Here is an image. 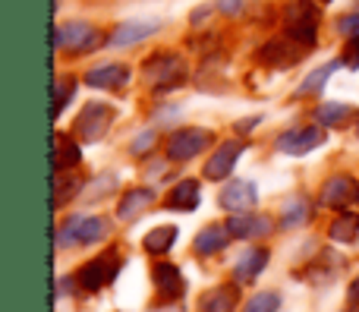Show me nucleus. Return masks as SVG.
Segmentation results:
<instances>
[{
	"mask_svg": "<svg viewBox=\"0 0 359 312\" xmlns=\"http://www.w3.org/2000/svg\"><path fill=\"white\" fill-rule=\"evenodd\" d=\"M86 82L92 88H111V92H117V88H123L126 82H130V67H123V63H104V67H92L86 73Z\"/></svg>",
	"mask_w": 359,
	"mask_h": 312,
	"instance_id": "17",
	"label": "nucleus"
},
{
	"mask_svg": "<svg viewBox=\"0 0 359 312\" xmlns=\"http://www.w3.org/2000/svg\"><path fill=\"white\" fill-rule=\"evenodd\" d=\"M73 95H76V79L60 76V79H57V117L67 111V104H69V98H73Z\"/></svg>",
	"mask_w": 359,
	"mask_h": 312,
	"instance_id": "30",
	"label": "nucleus"
},
{
	"mask_svg": "<svg viewBox=\"0 0 359 312\" xmlns=\"http://www.w3.org/2000/svg\"><path fill=\"white\" fill-rule=\"evenodd\" d=\"M117 271H120V256L114 250H107V252H101L98 259H92V262L82 265L76 281H79L82 290H101L117 278Z\"/></svg>",
	"mask_w": 359,
	"mask_h": 312,
	"instance_id": "8",
	"label": "nucleus"
},
{
	"mask_svg": "<svg viewBox=\"0 0 359 312\" xmlns=\"http://www.w3.org/2000/svg\"><path fill=\"white\" fill-rule=\"evenodd\" d=\"M312 218V208H309V202L306 199H293L290 205H287V212L280 215V227L284 231H290V227H299V224H306V221Z\"/></svg>",
	"mask_w": 359,
	"mask_h": 312,
	"instance_id": "28",
	"label": "nucleus"
},
{
	"mask_svg": "<svg viewBox=\"0 0 359 312\" xmlns=\"http://www.w3.org/2000/svg\"><path fill=\"white\" fill-rule=\"evenodd\" d=\"M82 161V151L67 133L54 136V170H76V164Z\"/></svg>",
	"mask_w": 359,
	"mask_h": 312,
	"instance_id": "21",
	"label": "nucleus"
},
{
	"mask_svg": "<svg viewBox=\"0 0 359 312\" xmlns=\"http://www.w3.org/2000/svg\"><path fill=\"white\" fill-rule=\"evenodd\" d=\"M111 233V224L104 218H95V215H76L67 224L57 231V243L60 246H73V243H98Z\"/></svg>",
	"mask_w": 359,
	"mask_h": 312,
	"instance_id": "5",
	"label": "nucleus"
},
{
	"mask_svg": "<svg viewBox=\"0 0 359 312\" xmlns=\"http://www.w3.org/2000/svg\"><path fill=\"white\" fill-rule=\"evenodd\" d=\"M198 202H202V186H198V180H180L168 196V208H174V212H196Z\"/></svg>",
	"mask_w": 359,
	"mask_h": 312,
	"instance_id": "20",
	"label": "nucleus"
},
{
	"mask_svg": "<svg viewBox=\"0 0 359 312\" xmlns=\"http://www.w3.org/2000/svg\"><path fill=\"white\" fill-rule=\"evenodd\" d=\"M325 142V130H318V126H303V130H287L284 136L278 139V149L284 151V155H309L312 149H318V145Z\"/></svg>",
	"mask_w": 359,
	"mask_h": 312,
	"instance_id": "10",
	"label": "nucleus"
},
{
	"mask_svg": "<svg viewBox=\"0 0 359 312\" xmlns=\"http://www.w3.org/2000/svg\"><path fill=\"white\" fill-rule=\"evenodd\" d=\"M356 202H359V193H356Z\"/></svg>",
	"mask_w": 359,
	"mask_h": 312,
	"instance_id": "37",
	"label": "nucleus"
},
{
	"mask_svg": "<svg viewBox=\"0 0 359 312\" xmlns=\"http://www.w3.org/2000/svg\"><path fill=\"white\" fill-rule=\"evenodd\" d=\"M278 309H280V297L271 294V290H262V294H255L252 300L246 303L243 312H278Z\"/></svg>",
	"mask_w": 359,
	"mask_h": 312,
	"instance_id": "29",
	"label": "nucleus"
},
{
	"mask_svg": "<svg viewBox=\"0 0 359 312\" xmlns=\"http://www.w3.org/2000/svg\"><path fill=\"white\" fill-rule=\"evenodd\" d=\"M328 237L334 240V243H353L359 237V215L356 212H344L341 218L331 221V231Z\"/></svg>",
	"mask_w": 359,
	"mask_h": 312,
	"instance_id": "25",
	"label": "nucleus"
},
{
	"mask_svg": "<svg viewBox=\"0 0 359 312\" xmlns=\"http://www.w3.org/2000/svg\"><path fill=\"white\" fill-rule=\"evenodd\" d=\"M337 67H344V60H334V63H325V67H318V69H312L309 76H306L303 82H299V88H297V95H318L325 88V82L334 76V69Z\"/></svg>",
	"mask_w": 359,
	"mask_h": 312,
	"instance_id": "26",
	"label": "nucleus"
},
{
	"mask_svg": "<svg viewBox=\"0 0 359 312\" xmlns=\"http://www.w3.org/2000/svg\"><path fill=\"white\" fill-rule=\"evenodd\" d=\"M158 25L161 22H136V19L120 22L117 29H114V35H111V44L114 48H130V44H139V41H145L149 35H155Z\"/></svg>",
	"mask_w": 359,
	"mask_h": 312,
	"instance_id": "18",
	"label": "nucleus"
},
{
	"mask_svg": "<svg viewBox=\"0 0 359 312\" xmlns=\"http://www.w3.org/2000/svg\"><path fill=\"white\" fill-rule=\"evenodd\" d=\"M280 16H284L287 35L303 41L306 48H316V41H318V6H312L309 0H287Z\"/></svg>",
	"mask_w": 359,
	"mask_h": 312,
	"instance_id": "1",
	"label": "nucleus"
},
{
	"mask_svg": "<svg viewBox=\"0 0 359 312\" xmlns=\"http://www.w3.org/2000/svg\"><path fill=\"white\" fill-rule=\"evenodd\" d=\"M337 29H341L347 38H359V13H350V16H344L341 22H337Z\"/></svg>",
	"mask_w": 359,
	"mask_h": 312,
	"instance_id": "33",
	"label": "nucleus"
},
{
	"mask_svg": "<svg viewBox=\"0 0 359 312\" xmlns=\"http://www.w3.org/2000/svg\"><path fill=\"white\" fill-rule=\"evenodd\" d=\"M111 123H114V107L101 104V101H92V104H86L79 111V117H76L73 136L82 139V142H101V139L107 136V130H111Z\"/></svg>",
	"mask_w": 359,
	"mask_h": 312,
	"instance_id": "4",
	"label": "nucleus"
},
{
	"mask_svg": "<svg viewBox=\"0 0 359 312\" xmlns=\"http://www.w3.org/2000/svg\"><path fill=\"white\" fill-rule=\"evenodd\" d=\"M350 117H353V107H350V104H341V101H328V104H318V111H316V120H318L322 126H344Z\"/></svg>",
	"mask_w": 359,
	"mask_h": 312,
	"instance_id": "27",
	"label": "nucleus"
},
{
	"mask_svg": "<svg viewBox=\"0 0 359 312\" xmlns=\"http://www.w3.org/2000/svg\"><path fill=\"white\" fill-rule=\"evenodd\" d=\"M189 76L183 57L177 54H155L145 60V79L151 82L155 92H170V88H180Z\"/></svg>",
	"mask_w": 359,
	"mask_h": 312,
	"instance_id": "2",
	"label": "nucleus"
},
{
	"mask_svg": "<svg viewBox=\"0 0 359 312\" xmlns=\"http://www.w3.org/2000/svg\"><path fill=\"white\" fill-rule=\"evenodd\" d=\"M177 227L174 224H161V227H151L149 233H145V250L151 252V256H164V252L170 250V246L177 243Z\"/></svg>",
	"mask_w": 359,
	"mask_h": 312,
	"instance_id": "24",
	"label": "nucleus"
},
{
	"mask_svg": "<svg viewBox=\"0 0 359 312\" xmlns=\"http://www.w3.org/2000/svg\"><path fill=\"white\" fill-rule=\"evenodd\" d=\"M155 205V189L149 186H136V189H126L117 202V218L120 221H136L145 208Z\"/></svg>",
	"mask_w": 359,
	"mask_h": 312,
	"instance_id": "16",
	"label": "nucleus"
},
{
	"mask_svg": "<svg viewBox=\"0 0 359 312\" xmlns=\"http://www.w3.org/2000/svg\"><path fill=\"white\" fill-rule=\"evenodd\" d=\"M268 259H271V252H268L265 246H252V250H246L240 259H236V265H233L236 284H252L255 278L265 271Z\"/></svg>",
	"mask_w": 359,
	"mask_h": 312,
	"instance_id": "14",
	"label": "nucleus"
},
{
	"mask_svg": "<svg viewBox=\"0 0 359 312\" xmlns=\"http://www.w3.org/2000/svg\"><path fill=\"white\" fill-rule=\"evenodd\" d=\"M227 240H230L227 227L211 224V227H205V231L196 237V252H198V256H215V252H221L224 246H227Z\"/></svg>",
	"mask_w": 359,
	"mask_h": 312,
	"instance_id": "22",
	"label": "nucleus"
},
{
	"mask_svg": "<svg viewBox=\"0 0 359 312\" xmlns=\"http://www.w3.org/2000/svg\"><path fill=\"white\" fill-rule=\"evenodd\" d=\"M211 142H215V133L211 130L186 126V130H177L174 136L168 139V158L170 161H189V158L202 155Z\"/></svg>",
	"mask_w": 359,
	"mask_h": 312,
	"instance_id": "7",
	"label": "nucleus"
},
{
	"mask_svg": "<svg viewBox=\"0 0 359 312\" xmlns=\"http://www.w3.org/2000/svg\"><path fill=\"white\" fill-rule=\"evenodd\" d=\"M155 130H145V133H139V136H136V142H133L130 145V151H133V155H145V151H149V149H155Z\"/></svg>",
	"mask_w": 359,
	"mask_h": 312,
	"instance_id": "31",
	"label": "nucleus"
},
{
	"mask_svg": "<svg viewBox=\"0 0 359 312\" xmlns=\"http://www.w3.org/2000/svg\"><path fill=\"white\" fill-rule=\"evenodd\" d=\"M350 300L359 303V278H353V284H350Z\"/></svg>",
	"mask_w": 359,
	"mask_h": 312,
	"instance_id": "35",
	"label": "nucleus"
},
{
	"mask_svg": "<svg viewBox=\"0 0 359 312\" xmlns=\"http://www.w3.org/2000/svg\"><path fill=\"white\" fill-rule=\"evenodd\" d=\"M151 278H155V290L161 300H180V297H183L186 281H183V271H180L177 265H170V262L155 265Z\"/></svg>",
	"mask_w": 359,
	"mask_h": 312,
	"instance_id": "15",
	"label": "nucleus"
},
{
	"mask_svg": "<svg viewBox=\"0 0 359 312\" xmlns=\"http://www.w3.org/2000/svg\"><path fill=\"white\" fill-rule=\"evenodd\" d=\"M306 44L303 41H297V38H290L284 32V35H278V38H271V41H265L259 48V60L265 63V67H271V69H290V67H297L299 60L306 57Z\"/></svg>",
	"mask_w": 359,
	"mask_h": 312,
	"instance_id": "6",
	"label": "nucleus"
},
{
	"mask_svg": "<svg viewBox=\"0 0 359 312\" xmlns=\"http://www.w3.org/2000/svg\"><path fill=\"white\" fill-rule=\"evenodd\" d=\"M227 231L233 240H255L265 237L271 231V221L262 218V215H249V212H233L227 218Z\"/></svg>",
	"mask_w": 359,
	"mask_h": 312,
	"instance_id": "12",
	"label": "nucleus"
},
{
	"mask_svg": "<svg viewBox=\"0 0 359 312\" xmlns=\"http://www.w3.org/2000/svg\"><path fill=\"white\" fill-rule=\"evenodd\" d=\"M101 44H104L101 32L88 22H63L54 32V48L67 50V54H88V50L101 48Z\"/></svg>",
	"mask_w": 359,
	"mask_h": 312,
	"instance_id": "3",
	"label": "nucleus"
},
{
	"mask_svg": "<svg viewBox=\"0 0 359 312\" xmlns=\"http://www.w3.org/2000/svg\"><path fill=\"white\" fill-rule=\"evenodd\" d=\"M236 303H240V290L236 284H221V287L208 290L198 303V312H233Z\"/></svg>",
	"mask_w": 359,
	"mask_h": 312,
	"instance_id": "19",
	"label": "nucleus"
},
{
	"mask_svg": "<svg viewBox=\"0 0 359 312\" xmlns=\"http://www.w3.org/2000/svg\"><path fill=\"white\" fill-rule=\"evenodd\" d=\"M243 151H246V142H240V139L221 142L215 155L208 158V164H205V180H227V174L233 170L236 158H240Z\"/></svg>",
	"mask_w": 359,
	"mask_h": 312,
	"instance_id": "9",
	"label": "nucleus"
},
{
	"mask_svg": "<svg viewBox=\"0 0 359 312\" xmlns=\"http://www.w3.org/2000/svg\"><path fill=\"white\" fill-rule=\"evenodd\" d=\"M344 67H350V69H359V38H350L347 41V48H344Z\"/></svg>",
	"mask_w": 359,
	"mask_h": 312,
	"instance_id": "32",
	"label": "nucleus"
},
{
	"mask_svg": "<svg viewBox=\"0 0 359 312\" xmlns=\"http://www.w3.org/2000/svg\"><path fill=\"white\" fill-rule=\"evenodd\" d=\"M322 4H331V0H322Z\"/></svg>",
	"mask_w": 359,
	"mask_h": 312,
	"instance_id": "36",
	"label": "nucleus"
},
{
	"mask_svg": "<svg viewBox=\"0 0 359 312\" xmlns=\"http://www.w3.org/2000/svg\"><path fill=\"white\" fill-rule=\"evenodd\" d=\"M86 186L82 183V177L76 174V170H57V180H54V208H63L69 199H73L79 189Z\"/></svg>",
	"mask_w": 359,
	"mask_h": 312,
	"instance_id": "23",
	"label": "nucleus"
},
{
	"mask_svg": "<svg viewBox=\"0 0 359 312\" xmlns=\"http://www.w3.org/2000/svg\"><path fill=\"white\" fill-rule=\"evenodd\" d=\"M255 202H259V189L249 180H230L221 193V205L227 212H252Z\"/></svg>",
	"mask_w": 359,
	"mask_h": 312,
	"instance_id": "11",
	"label": "nucleus"
},
{
	"mask_svg": "<svg viewBox=\"0 0 359 312\" xmlns=\"http://www.w3.org/2000/svg\"><path fill=\"white\" fill-rule=\"evenodd\" d=\"M217 10L224 16H240L243 13V0H217Z\"/></svg>",
	"mask_w": 359,
	"mask_h": 312,
	"instance_id": "34",
	"label": "nucleus"
},
{
	"mask_svg": "<svg viewBox=\"0 0 359 312\" xmlns=\"http://www.w3.org/2000/svg\"><path fill=\"white\" fill-rule=\"evenodd\" d=\"M356 193H359V183L353 180V177L337 174L322 186V202L328 208H344V205H350V202L356 199Z\"/></svg>",
	"mask_w": 359,
	"mask_h": 312,
	"instance_id": "13",
	"label": "nucleus"
}]
</instances>
